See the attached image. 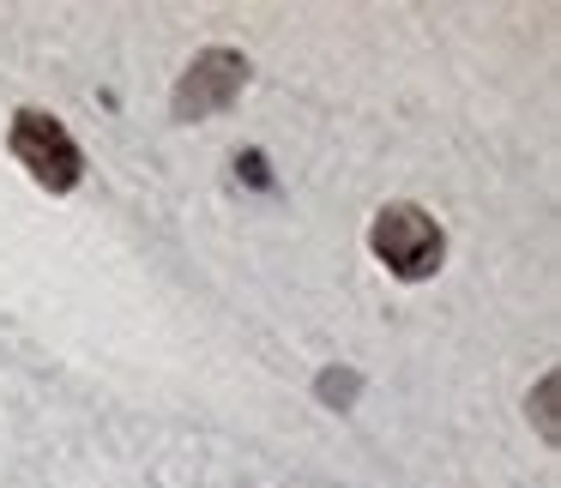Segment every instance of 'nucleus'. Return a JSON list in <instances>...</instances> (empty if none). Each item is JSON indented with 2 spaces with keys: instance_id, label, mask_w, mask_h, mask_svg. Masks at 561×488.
I'll list each match as a JSON object with an SVG mask.
<instances>
[{
  "instance_id": "nucleus-1",
  "label": "nucleus",
  "mask_w": 561,
  "mask_h": 488,
  "mask_svg": "<svg viewBox=\"0 0 561 488\" xmlns=\"http://www.w3.org/2000/svg\"><path fill=\"white\" fill-rule=\"evenodd\" d=\"M440 223L428 218L423 206H387L375 218V254L387 259V271L392 278H404V283H416V278H428V271L440 266Z\"/></svg>"
},
{
  "instance_id": "nucleus-2",
  "label": "nucleus",
  "mask_w": 561,
  "mask_h": 488,
  "mask_svg": "<svg viewBox=\"0 0 561 488\" xmlns=\"http://www.w3.org/2000/svg\"><path fill=\"white\" fill-rule=\"evenodd\" d=\"M13 158L25 163L49 194L79 187V170H85V158H79V146L67 139V127L55 121V115H37V109H25L13 121Z\"/></svg>"
},
{
  "instance_id": "nucleus-3",
  "label": "nucleus",
  "mask_w": 561,
  "mask_h": 488,
  "mask_svg": "<svg viewBox=\"0 0 561 488\" xmlns=\"http://www.w3.org/2000/svg\"><path fill=\"white\" fill-rule=\"evenodd\" d=\"M248 85V61L230 49H211L187 67V79L175 85V121H206V115L230 109V97Z\"/></svg>"
},
{
  "instance_id": "nucleus-4",
  "label": "nucleus",
  "mask_w": 561,
  "mask_h": 488,
  "mask_svg": "<svg viewBox=\"0 0 561 488\" xmlns=\"http://www.w3.org/2000/svg\"><path fill=\"white\" fill-rule=\"evenodd\" d=\"M537 428H543L549 440H556V374L537 386Z\"/></svg>"
},
{
  "instance_id": "nucleus-5",
  "label": "nucleus",
  "mask_w": 561,
  "mask_h": 488,
  "mask_svg": "<svg viewBox=\"0 0 561 488\" xmlns=\"http://www.w3.org/2000/svg\"><path fill=\"white\" fill-rule=\"evenodd\" d=\"M320 392H327V398H351L356 380H351V374H344V380H339V374H327V380H320Z\"/></svg>"
}]
</instances>
